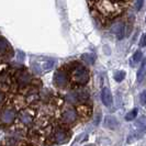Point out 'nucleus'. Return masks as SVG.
I'll return each mask as SVG.
<instances>
[{
  "instance_id": "nucleus-2",
  "label": "nucleus",
  "mask_w": 146,
  "mask_h": 146,
  "mask_svg": "<svg viewBox=\"0 0 146 146\" xmlns=\"http://www.w3.org/2000/svg\"><path fill=\"white\" fill-rule=\"evenodd\" d=\"M73 77L75 81L79 85H86L89 80V74L87 69L80 64H76L73 69Z\"/></svg>"
},
{
  "instance_id": "nucleus-22",
  "label": "nucleus",
  "mask_w": 146,
  "mask_h": 146,
  "mask_svg": "<svg viewBox=\"0 0 146 146\" xmlns=\"http://www.w3.org/2000/svg\"><path fill=\"white\" fill-rule=\"evenodd\" d=\"M84 146H95L94 144H87V145H84Z\"/></svg>"
},
{
  "instance_id": "nucleus-9",
  "label": "nucleus",
  "mask_w": 146,
  "mask_h": 146,
  "mask_svg": "<svg viewBox=\"0 0 146 146\" xmlns=\"http://www.w3.org/2000/svg\"><path fill=\"white\" fill-rule=\"evenodd\" d=\"M103 125L104 127L109 129V130H115L119 126V122L112 115H108V117H104V121H103Z\"/></svg>"
},
{
  "instance_id": "nucleus-11",
  "label": "nucleus",
  "mask_w": 146,
  "mask_h": 146,
  "mask_svg": "<svg viewBox=\"0 0 146 146\" xmlns=\"http://www.w3.org/2000/svg\"><path fill=\"white\" fill-rule=\"evenodd\" d=\"M111 31L117 35L119 40H122L123 37V33H124V24L123 23H115L112 25Z\"/></svg>"
},
{
  "instance_id": "nucleus-12",
  "label": "nucleus",
  "mask_w": 146,
  "mask_h": 146,
  "mask_svg": "<svg viewBox=\"0 0 146 146\" xmlns=\"http://www.w3.org/2000/svg\"><path fill=\"white\" fill-rule=\"evenodd\" d=\"M141 57H142V52L141 51L135 52L133 54V56L131 57V59H130V65H131V67H135V66L137 65L139 63V60H141Z\"/></svg>"
},
{
  "instance_id": "nucleus-5",
  "label": "nucleus",
  "mask_w": 146,
  "mask_h": 146,
  "mask_svg": "<svg viewBox=\"0 0 146 146\" xmlns=\"http://www.w3.org/2000/svg\"><path fill=\"white\" fill-rule=\"evenodd\" d=\"M15 78L20 86H27L31 82V77L25 70H19L15 75Z\"/></svg>"
},
{
  "instance_id": "nucleus-15",
  "label": "nucleus",
  "mask_w": 146,
  "mask_h": 146,
  "mask_svg": "<svg viewBox=\"0 0 146 146\" xmlns=\"http://www.w3.org/2000/svg\"><path fill=\"white\" fill-rule=\"evenodd\" d=\"M81 58L84 59L88 65H94V63H95V60H96V56L94 54H84V55L81 56Z\"/></svg>"
},
{
  "instance_id": "nucleus-4",
  "label": "nucleus",
  "mask_w": 146,
  "mask_h": 146,
  "mask_svg": "<svg viewBox=\"0 0 146 146\" xmlns=\"http://www.w3.org/2000/svg\"><path fill=\"white\" fill-rule=\"evenodd\" d=\"M68 84V75L64 70H58L54 75V85L56 87L64 88Z\"/></svg>"
},
{
  "instance_id": "nucleus-18",
  "label": "nucleus",
  "mask_w": 146,
  "mask_h": 146,
  "mask_svg": "<svg viewBox=\"0 0 146 146\" xmlns=\"http://www.w3.org/2000/svg\"><path fill=\"white\" fill-rule=\"evenodd\" d=\"M137 113H139V109H136V108L133 109L125 115V120H126V121H133L135 117H137Z\"/></svg>"
},
{
  "instance_id": "nucleus-1",
  "label": "nucleus",
  "mask_w": 146,
  "mask_h": 146,
  "mask_svg": "<svg viewBox=\"0 0 146 146\" xmlns=\"http://www.w3.org/2000/svg\"><path fill=\"white\" fill-rule=\"evenodd\" d=\"M89 99V92L87 89L75 90L66 95V100L69 103H84Z\"/></svg>"
},
{
  "instance_id": "nucleus-6",
  "label": "nucleus",
  "mask_w": 146,
  "mask_h": 146,
  "mask_svg": "<svg viewBox=\"0 0 146 146\" xmlns=\"http://www.w3.org/2000/svg\"><path fill=\"white\" fill-rule=\"evenodd\" d=\"M101 101H102L103 106L106 107H110L113 101V97H112V92L109 88H103L101 90Z\"/></svg>"
},
{
  "instance_id": "nucleus-17",
  "label": "nucleus",
  "mask_w": 146,
  "mask_h": 146,
  "mask_svg": "<svg viewBox=\"0 0 146 146\" xmlns=\"http://www.w3.org/2000/svg\"><path fill=\"white\" fill-rule=\"evenodd\" d=\"M125 75H126V74H125L124 70H117V72H115L114 75H113V78H114V80L117 81V82H121V81L125 78Z\"/></svg>"
},
{
  "instance_id": "nucleus-20",
  "label": "nucleus",
  "mask_w": 146,
  "mask_h": 146,
  "mask_svg": "<svg viewBox=\"0 0 146 146\" xmlns=\"http://www.w3.org/2000/svg\"><path fill=\"white\" fill-rule=\"evenodd\" d=\"M145 34H143V35H142V40H141V44H139V45H141V46H142V47H144V46H145Z\"/></svg>"
},
{
  "instance_id": "nucleus-10",
  "label": "nucleus",
  "mask_w": 146,
  "mask_h": 146,
  "mask_svg": "<svg viewBox=\"0 0 146 146\" xmlns=\"http://www.w3.org/2000/svg\"><path fill=\"white\" fill-rule=\"evenodd\" d=\"M68 136H69L68 132L64 129H57L55 132V141L57 143H65L68 139Z\"/></svg>"
},
{
  "instance_id": "nucleus-24",
  "label": "nucleus",
  "mask_w": 146,
  "mask_h": 146,
  "mask_svg": "<svg viewBox=\"0 0 146 146\" xmlns=\"http://www.w3.org/2000/svg\"><path fill=\"white\" fill-rule=\"evenodd\" d=\"M111 2H113V1H120V0H110Z\"/></svg>"
},
{
  "instance_id": "nucleus-16",
  "label": "nucleus",
  "mask_w": 146,
  "mask_h": 146,
  "mask_svg": "<svg viewBox=\"0 0 146 146\" xmlns=\"http://www.w3.org/2000/svg\"><path fill=\"white\" fill-rule=\"evenodd\" d=\"M54 66V60H46V62H44L42 65L40 66V68H41V70L42 72H48V70H51V68Z\"/></svg>"
},
{
  "instance_id": "nucleus-21",
  "label": "nucleus",
  "mask_w": 146,
  "mask_h": 146,
  "mask_svg": "<svg viewBox=\"0 0 146 146\" xmlns=\"http://www.w3.org/2000/svg\"><path fill=\"white\" fill-rule=\"evenodd\" d=\"M3 99H5V95H3L2 91H0V103L3 101Z\"/></svg>"
},
{
  "instance_id": "nucleus-25",
  "label": "nucleus",
  "mask_w": 146,
  "mask_h": 146,
  "mask_svg": "<svg viewBox=\"0 0 146 146\" xmlns=\"http://www.w3.org/2000/svg\"><path fill=\"white\" fill-rule=\"evenodd\" d=\"M89 1H92V0H89Z\"/></svg>"
},
{
  "instance_id": "nucleus-23",
  "label": "nucleus",
  "mask_w": 146,
  "mask_h": 146,
  "mask_svg": "<svg viewBox=\"0 0 146 146\" xmlns=\"http://www.w3.org/2000/svg\"><path fill=\"white\" fill-rule=\"evenodd\" d=\"M72 146H77V142H76V143H74V144Z\"/></svg>"
},
{
  "instance_id": "nucleus-3",
  "label": "nucleus",
  "mask_w": 146,
  "mask_h": 146,
  "mask_svg": "<svg viewBox=\"0 0 146 146\" xmlns=\"http://www.w3.org/2000/svg\"><path fill=\"white\" fill-rule=\"evenodd\" d=\"M15 119V111L10 108H6L0 112V122L3 124H11Z\"/></svg>"
},
{
  "instance_id": "nucleus-13",
  "label": "nucleus",
  "mask_w": 146,
  "mask_h": 146,
  "mask_svg": "<svg viewBox=\"0 0 146 146\" xmlns=\"http://www.w3.org/2000/svg\"><path fill=\"white\" fill-rule=\"evenodd\" d=\"M145 78V60L142 62V66L137 72V81L139 82H142Z\"/></svg>"
},
{
  "instance_id": "nucleus-14",
  "label": "nucleus",
  "mask_w": 146,
  "mask_h": 146,
  "mask_svg": "<svg viewBox=\"0 0 146 146\" xmlns=\"http://www.w3.org/2000/svg\"><path fill=\"white\" fill-rule=\"evenodd\" d=\"M8 46H9V45H8L7 40L3 38V37H0V56L7 53Z\"/></svg>"
},
{
  "instance_id": "nucleus-7",
  "label": "nucleus",
  "mask_w": 146,
  "mask_h": 146,
  "mask_svg": "<svg viewBox=\"0 0 146 146\" xmlns=\"http://www.w3.org/2000/svg\"><path fill=\"white\" fill-rule=\"evenodd\" d=\"M33 119H34V114L32 113V111L23 110V111H21V112L19 113V120L21 121L22 123H24V124L28 125V124H30V123H32Z\"/></svg>"
},
{
  "instance_id": "nucleus-19",
  "label": "nucleus",
  "mask_w": 146,
  "mask_h": 146,
  "mask_svg": "<svg viewBox=\"0 0 146 146\" xmlns=\"http://www.w3.org/2000/svg\"><path fill=\"white\" fill-rule=\"evenodd\" d=\"M139 102L142 106H145L146 104V92L143 91L141 95H139Z\"/></svg>"
},
{
  "instance_id": "nucleus-8",
  "label": "nucleus",
  "mask_w": 146,
  "mask_h": 146,
  "mask_svg": "<svg viewBox=\"0 0 146 146\" xmlns=\"http://www.w3.org/2000/svg\"><path fill=\"white\" fill-rule=\"evenodd\" d=\"M62 120L65 123H73L77 120V113L75 110H66L62 114Z\"/></svg>"
}]
</instances>
